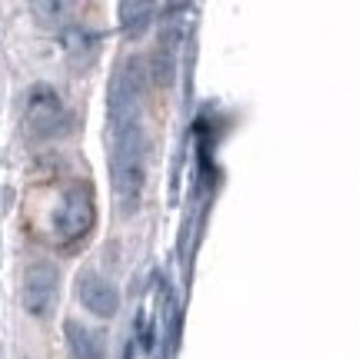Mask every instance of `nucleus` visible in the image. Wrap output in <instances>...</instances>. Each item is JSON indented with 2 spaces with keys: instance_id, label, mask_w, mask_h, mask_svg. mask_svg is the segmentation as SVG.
<instances>
[{
  "instance_id": "1",
  "label": "nucleus",
  "mask_w": 359,
  "mask_h": 359,
  "mask_svg": "<svg viewBox=\"0 0 359 359\" xmlns=\"http://www.w3.org/2000/svg\"><path fill=\"white\" fill-rule=\"evenodd\" d=\"M110 173H114V193L116 203H120V213L133 217L140 210L143 187H147V133H143L140 120L114 130Z\"/></svg>"
},
{
  "instance_id": "2",
  "label": "nucleus",
  "mask_w": 359,
  "mask_h": 359,
  "mask_svg": "<svg viewBox=\"0 0 359 359\" xmlns=\"http://www.w3.org/2000/svg\"><path fill=\"white\" fill-rule=\"evenodd\" d=\"M97 219V206H93V190L87 183H74L67 187V193L60 196V203L53 210V233L60 243H77L93 230Z\"/></svg>"
},
{
  "instance_id": "3",
  "label": "nucleus",
  "mask_w": 359,
  "mask_h": 359,
  "mask_svg": "<svg viewBox=\"0 0 359 359\" xmlns=\"http://www.w3.org/2000/svg\"><path fill=\"white\" fill-rule=\"evenodd\" d=\"M143 80H147V70H143L140 57L123 60L120 70L114 74V80H110V120H114V130L140 120Z\"/></svg>"
},
{
  "instance_id": "4",
  "label": "nucleus",
  "mask_w": 359,
  "mask_h": 359,
  "mask_svg": "<svg viewBox=\"0 0 359 359\" xmlns=\"http://www.w3.org/2000/svg\"><path fill=\"white\" fill-rule=\"evenodd\" d=\"M24 127L34 140H50V137H60L67 130V107L60 100V93L47 83H37V87L27 93L24 103Z\"/></svg>"
},
{
  "instance_id": "5",
  "label": "nucleus",
  "mask_w": 359,
  "mask_h": 359,
  "mask_svg": "<svg viewBox=\"0 0 359 359\" xmlns=\"http://www.w3.org/2000/svg\"><path fill=\"white\" fill-rule=\"evenodd\" d=\"M57 296H60V269L37 259L24 269V283H20V303L34 320H47L57 306Z\"/></svg>"
},
{
  "instance_id": "6",
  "label": "nucleus",
  "mask_w": 359,
  "mask_h": 359,
  "mask_svg": "<svg viewBox=\"0 0 359 359\" xmlns=\"http://www.w3.org/2000/svg\"><path fill=\"white\" fill-rule=\"evenodd\" d=\"M77 296H80V303H83V309H90L100 320H110V316H116V309H120V293L114 290V283L97 276V273H83L80 276Z\"/></svg>"
},
{
  "instance_id": "7",
  "label": "nucleus",
  "mask_w": 359,
  "mask_h": 359,
  "mask_svg": "<svg viewBox=\"0 0 359 359\" xmlns=\"http://www.w3.org/2000/svg\"><path fill=\"white\" fill-rule=\"evenodd\" d=\"M64 336H67V349H70V359H103L107 356V343H103V333L90 330L77 320L64 323Z\"/></svg>"
},
{
  "instance_id": "8",
  "label": "nucleus",
  "mask_w": 359,
  "mask_h": 359,
  "mask_svg": "<svg viewBox=\"0 0 359 359\" xmlns=\"http://www.w3.org/2000/svg\"><path fill=\"white\" fill-rule=\"evenodd\" d=\"M173 47H177L173 37L163 34L154 60H150V77L156 80V87H170V83H173V70H177V50H173Z\"/></svg>"
},
{
  "instance_id": "9",
  "label": "nucleus",
  "mask_w": 359,
  "mask_h": 359,
  "mask_svg": "<svg viewBox=\"0 0 359 359\" xmlns=\"http://www.w3.org/2000/svg\"><path fill=\"white\" fill-rule=\"evenodd\" d=\"M116 13H120V24H123L127 34H140L143 27L150 24L154 7H150V4H133V0H123V4L116 7Z\"/></svg>"
},
{
  "instance_id": "10",
  "label": "nucleus",
  "mask_w": 359,
  "mask_h": 359,
  "mask_svg": "<svg viewBox=\"0 0 359 359\" xmlns=\"http://www.w3.org/2000/svg\"><path fill=\"white\" fill-rule=\"evenodd\" d=\"M67 11H70L67 4H34V13H40V20H47V24L57 20L53 13H67Z\"/></svg>"
},
{
  "instance_id": "11",
  "label": "nucleus",
  "mask_w": 359,
  "mask_h": 359,
  "mask_svg": "<svg viewBox=\"0 0 359 359\" xmlns=\"http://www.w3.org/2000/svg\"><path fill=\"white\" fill-rule=\"evenodd\" d=\"M123 359H133V346H127V349H123Z\"/></svg>"
}]
</instances>
